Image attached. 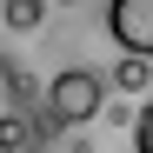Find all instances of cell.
I'll return each instance as SVG.
<instances>
[{
  "instance_id": "6da1fadb",
  "label": "cell",
  "mask_w": 153,
  "mask_h": 153,
  "mask_svg": "<svg viewBox=\"0 0 153 153\" xmlns=\"http://www.w3.org/2000/svg\"><path fill=\"white\" fill-rule=\"evenodd\" d=\"M107 93H113V80H107L100 67H60L53 80H47V100H40V126H47V133L87 126V120H100Z\"/></svg>"
},
{
  "instance_id": "7a4b0ae2",
  "label": "cell",
  "mask_w": 153,
  "mask_h": 153,
  "mask_svg": "<svg viewBox=\"0 0 153 153\" xmlns=\"http://www.w3.org/2000/svg\"><path fill=\"white\" fill-rule=\"evenodd\" d=\"M107 33H113L120 53L153 60V0H107Z\"/></svg>"
},
{
  "instance_id": "3957f363",
  "label": "cell",
  "mask_w": 153,
  "mask_h": 153,
  "mask_svg": "<svg viewBox=\"0 0 153 153\" xmlns=\"http://www.w3.org/2000/svg\"><path fill=\"white\" fill-rule=\"evenodd\" d=\"M20 113H33V87H27V73H20V60L0 47V126H13Z\"/></svg>"
},
{
  "instance_id": "277c9868",
  "label": "cell",
  "mask_w": 153,
  "mask_h": 153,
  "mask_svg": "<svg viewBox=\"0 0 153 153\" xmlns=\"http://www.w3.org/2000/svg\"><path fill=\"white\" fill-rule=\"evenodd\" d=\"M107 80H113L120 93H153V60H146V53H120V60L107 67Z\"/></svg>"
},
{
  "instance_id": "5b68a950",
  "label": "cell",
  "mask_w": 153,
  "mask_h": 153,
  "mask_svg": "<svg viewBox=\"0 0 153 153\" xmlns=\"http://www.w3.org/2000/svg\"><path fill=\"white\" fill-rule=\"evenodd\" d=\"M47 20V0H0V27L7 33H33Z\"/></svg>"
},
{
  "instance_id": "8992f818",
  "label": "cell",
  "mask_w": 153,
  "mask_h": 153,
  "mask_svg": "<svg viewBox=\"0 0 153 153\" xmlns=\"http://www.w3.org/2000/svg\"><path fill=\"white\" fill-rule=\"evenodd\" d=\"M133 153H153V100H146L140 120H133Z\"/></svg>"
}]
</instances>
